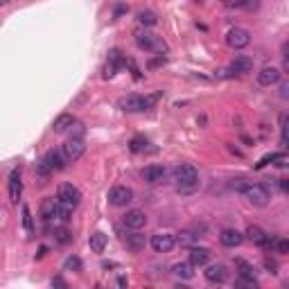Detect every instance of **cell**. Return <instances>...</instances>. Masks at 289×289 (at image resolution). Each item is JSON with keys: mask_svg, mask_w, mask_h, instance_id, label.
Masks as SVG:
<instances>
[{"mask_svg": "<svg viewBox=\"0 0 289 289\" xmlns=\"http://www.w3.org/2000/svg\"><path fill=\"white\" fill-rule=\"evenodd\" d=\"M233 190L235 192H240L244 199L251 203V206H258V208H262V206H267V203L271 201V195H269V190L264 188V185H260V183H253V181H244V179H237L235 183H233Z\"/></svg>", "mask_w": 289, "mask_h": 289, "instance_id": "cell-1", "label": "cell"}, {"mask_svg": "<svg viewBox=\"0 0 289 289\" xmlns=\"http://www.w3.org/2000/svg\"><path fill=\"white\" fill-rule=\"evenodd\" d=\"M174 183H177V192L181 195H190L199 188V172H197L195 165H188V163H181V165L174 167Z\"/></svg>", "mask_w": 289, "mask_h": 289, "instance_id": "cell-2", "label": "cell"}, {"mask_svg": "<svg viewBox=\"0 0 289 289\" xmlns=\"http://www.w3.org/2000/svg\"><path fill=\"white\" fill-rule=\"evenodd\" d=\"M133 36H136V45H138L140 50H145V52H163V50H165V43H163L156 34L147 32L143 27H138V30L133 32Z\"/></svg>", "mask_w": 289, "mask_h": 289, "instance_id": "cell-3", "label": "cell"}, {"mask_svg": "<svg viewBox=\"0 0 289 289\" xmlns=\"http://www.w3.org/2000/svg\"><path fill=\"white\" fill-rule=\"evenodd\" d=\"M56 201H59L61 206L70 208V210H75L79 203H82V192L72 183H61L59 190H56Z\"/></svg>", "mask_w": 289, "mask_h": 289, "instance_id": "cell-4", "label": "cell"}, {"mask_svg": "<svg viewBox=\"0 0 289 289\" xmlns=\"http://www.w3.org/2000/svg\"><path fill=\"white\" fill-rule=\"evenodd\" d=\"M154 98H143V95H127L120 100V109L127 113H145L147 109H151Z\"/></svg>", "mask_w": 289, "mask_h": 289, "instance_id": "cell-5", "label": "cell"}, {"mask_svg": "<svg viewBox=\"0 0 289 289\" xmlns=\"http://www.w3.org/2000/svg\"><path fill=\"white\" fill-rule=\"evenodd\" d=\"M84 149H86V145H84L82 138H70V140H66V143L61 145V154H64V158L68 163L79 161V158L84 156Z\"/></svg>", "mask_w": 289, "mask_h": 289, "instance_id": "cell-6", "label": "cell"}, {"mask_svg": "<svg viewBox=\"0 0 289 289\" xmlns=\"http://www.w3.org/2000/svg\"><path fill=\"white\" fill-rule=\"evenodd\" d=\"M226 43L233 50H242L251 43V32L244 30V27H233L228 34H226Z\"/></svg>", "mask_w": 289, "mask_h": 289, "instance_id": "cell-7", "label": "cell"}, {"mask_svg": "<svg viewBox=\"0 0 289 289\" xmlns=\"http://www.w3.org/2000/svg\"><path fill=\"white\" fill-rule=\"evenodd\" d=\"M131 201H133L131 188H127V185H115V188H111V192H109V203L111 206L122 208V206H127V203H131Z\"/></svg>", "mask_w": 289, "mask_h": 289, "instance_id": "cell-8", "label": "cell"}, {"mask_svg": "<svg viewBox=\"0 0 289 289\" xmlns=\"http://www.w3.org/2000/svg\"><path fill=\"white\" fill-rule=\"evenodd\" d=\"M174 246H177V237H174V233L151 235V248H154L156 253H169Z\"/></svg>", "mask_w": 289, "mask_h": 289, "instance_id": "cell-9", "label": "cell"}, {"mask_svg": "<svg viewBox=\"0 0 289 289\" xmlns=\"http://www.w3.org/2000/svg\"><path fill=\"white\" fill-rule=\"evenodd\" d=\"M41 217H43V222L45 224H50V226H61L59 224V201L56 199H43L41 203Z\"/></svg>", "mask_w": 289, "mask_h": 289, "instance_id": "cell-10", "label": "cell"}, {"mask_svg": "<svg viewBox=\"0 0 289 289\" xmlns=\"http://www.w3.org/2000/svg\"><path fill=\"white\" fill-rule=\"evenodd\" d=\"M280 77H282L280 68H276V66H264L262 70L258 72V84H260V86H274V84L280 82Z\"/></svg>", "mask_w": 289, "mask_h": 289, "instance_id": "cell-11", "label": "cell"}, {"mask_svg": "<svg viewBox=\"0 0 289 289\" xmlns=\"http://www.w3.org/2000/svg\"><path fill=\"white\" fill-rule=\"evenodd\" d=\"M147 224V215L145 210H138V208H133V210H127V215H124V226L131 230H140L145 228Z\"/></svg>", "mask_w": 289, "mask_h": 289, "instance_id": "cell-12", "label": "cell"}, {"mask_svg": "<svg viewBox=\"0 0 289 289\" xmlns=\"http://www.w3.org/2000/svg\"><path fill=\"white\" fill-rule=\"evenodd\" d=\"M165 177H167V169L163 165H149L143 169V179L147 183H163Z\"/></svg>", "mask_w": 289, "mask_h": 289, "instance_id": "cell-13", "label": "cell"}, {"mask_svg": "<svg viewBox=\"0 0 289 289\" xmlns=\"http://www.w3.org/2000/svg\"><path fill=\"white\" fill-rule=\"evenodd\" d=\"M23 195V181H21V172L18 169H14V172L9 174V199L11 203H18Z\"/></svg>", "mask_w": 289, "mask_h": 289, "instance_id": "cell-14", "label": "cell"}, {"mask_svg": "<svg viewBox=\"0 0 289 289\" xmlns=\"http://www.w3.org/2000/svg\"><path fill=\"white\" fill-rule=\"evenodd\" d=\"M203 276H206L208 282H215V285H222L226 280V276H228V271H226L224 264H210L206 271H203Z\"/></svg>", "mask_w": 289, "mask_h": 289, "instance_id": "cell-15", "label": "cell"}, {"mask_svg": "<svg viewBox=\"0 0 289 289\" xmlns=\"http://www.w3.org/2000/svg\"><path fill=\"white\" fill-rule=\"evenodd\" d=\"M43 163L45 165H48L50 169H52V172H59V169H64L66 167V158H64V154H61V151H56V149H50L48 154L43 156Z\"/></svg>", "mask_w": 289, "mask_h": 289, "instance_id": "cell-16", "label": "cell"}, {"mask_svg": "<svg viewBox=\"0 0 289 289\" xmlns=\"http://www.w3.org/2000/svg\"><path fill=\"white\" fill-rule=\"evenodd\" d=\"M219 240H222L224 246L235 248V246H240L242 242H244V235H242L240 230H235V228H224L222 235H219Z\"/></svg>", "mask_w": 289, "mask_h": 289, "instance_id": "cell-17", "label": "cell"}, {"mask_svg": "<svg viewBox=\"0 0 289 289\" xmlns=\"http://www.w3.org/2000/svg\"><path fill=\"white\" fill-rule=\"evenodd\" d=\"M230 75H244V72H251L253 70V59L248 56H235V61L230 64Z\"/></svg>", "mask_w": 289, "mask_h": 289, "instance_id": "cell-18", "label": "cell"}, {"mask_svg": "<svg viewBox=\"0 0 289 289\" xmlns=\"http://www.w3.org/2000/svg\"><path fill=\"white\" fill-rule=\"evenodd\" d=\"M75 122H77V120L70 115V113H61V115L52 122V129H54V133H66Z\"/></svg>", "mask_w": 289, "mask_h": 289, "instance_id": "cell-19", "label": "cell"}, {"mask_svg": "<svg viewBox=\"0 0 289 289\" xmlns=\"http://www.w3.org/2000/svg\"><path fill=\"white\" fill-rule=\"evenodd\" d=\"M208 260H210V251L208 248H192L190 251L192 267H203V264H208Z\"/></svg>", "mask_w": 289, "mask_h": 289, "instance_id": "cell-20", "label": "cell"}, {"mask_svg": "<svg viewBox=\"0 0 289 289\" xmlns=\"http://www.w3.org/2000/svg\"><path fill=\"white\" fill-rule=\"evenodd\" d=\"M127 248H131L133 253H140L145 248L147 244V240H145V235H140V233H131V235H127Z\"/></svg>", "mask_w": 289, "mask_h": 289, "instance_id": "cell-21", "label": "cell"}, {"mask_svg": "<svg viewBox=\"0 0 289 289\" xmlns=\"http://www.w3.org/2000/svg\"><path fill=\"white\" fill-rule=\"evenodd\" d=\"M172 274L177 276V278H181V280H190L192 276H195V271H192L190 262H179V264H174L172 267Z\"/></svg>", "mask_w": 289, "mask_h": 289, "instance_id": "cell-22", "label": "cell"}, {"mask_svg": "<svg viewBox=\"0 0 289 289\" xmlns=\"http://www.w3.org/2000/svg\"><path fill=\"white\" fill-rule=\"evenodd\" d=\"M106 235L104 233H93L90 235V240H88V244H90V251L93 253H102L106 248Z\"/></svg>", "mask_w": 289, "mask_h": 289, "instance_id": "cell-23", "label": "cell"}, {"mask_svg": "<svg viewBox=\"0 0 289 289\" xmlns=\"http://www.w3.org/2000/svg\"><path fill=\"white\" fill-rule=\"evenodd\" d=\"M235 267L240 269V276L237 278H248V280H256V267L253 264H248L246 260H237Z\"/></svg>", "mask_w": 289, "mask_h": 289, "instance_id": "cell-24", "label": "cell"}, {"mask_svg": "<svg viewBox=\"0 0 289 289\" xmlns=\"http://www.w3.org/2000/svg\"><path fill=\"white\" fill-rule=\"evenodd\" d=\"M246 240H251L253 244H258V246H262V242H264V237H267V233H264L260 226H248L246 228Z\"/></svg>", "mask_w": 289, "mask_h": 289, "instance_id": "cell-25", "label": "cell"}, {"mask_svg": "<svg viewBox=\"0 0 289 289\" xmlns=\"http://www.w3.org/2000/svg\"><path fill=\"white\" fill-rule=\"evenodd\" d=\"M174 237H177V244H181V246H192L199 235H195L192 230H181V233L174 235Z\"/></svg>", "mask_w": 289, "mask_h": 289, "instance_id": "cell-26", "label": "cell"}, {"mask_svg": "<svg viewBox=\"0 0 289 289\" xmlns=\"http://www.w3.org/2000/svg\"><path fill=\"white\" fill-rule=\"evenodd\" d=\"M54 237H56V242H59V244H68V242L72 240V235H70V230L68 228H64V226H54Z\"/></svg>", "mask_w": 289, "mask_h": 289, "instance_id": "cell-27", "label": "cell"}, {"mask_svg": "<svg viewBox=\"0 0 289 289\" xmlns=\"http://www.w3.org/2000/svg\"><path fill=\"white\" fill-rule=\"evenodd\" d=\"M138 21H140V25H145V27H151L158 23L154 11H138Z\"/></svg>", "mask_w": 289, "mask_h": 289, "instance_id": "cell-28", "label": "cell"}, {"mask_svg": "<svg viewBox=\"0 0 289 289\" xmlns=\"http://www.w3.org/2000/svg\"><path fill=\"white\" fill-rule=\"evenodd\" d=\"M23 226H25L27 235H32V233H34V222H32V213H30V208H27V206H23Z\"/></svg>", "mask_w": 289, "mask_h": 289, "instance_id": "cell-29", "label": "cell"}, {"mask_svg": "<svg viewBox=\"0 0 289 289\" xmlns=\"http://www.w3.org/2000/svg\"><path fill=\"white\" fill-rule=\"evenodd\" d=\"M64 269H66V271H77V274H79V271H82V260H79L77 256H70V258L66 260Z\"/></svg>", "mask_w": 289, "mask_h": 289, "instance_id": "cell-30", "label": "cell"}, {"mask_svg": "<svg viewBox=\"0 0 289 289\" xmlns=\"http://www.w3.org/2000/svg\"><path fill=\"white\" fill-rule=\"evenodd\" d=\"M271 251H276V253H289V242L285 240V237H276V242H274V248Z\"/></svg>", "mask_w": 289, "mask_h": 289, "instance_id": "cell-31", "label": "cell"}, {"mask_svg": "<svg viewBox=\"0 0 289 289\" xmlns=\"http://www.w3.org/2000/svg\"><path fill=\"white\" fill-rule=\"evenodd\" d=\"M129 149H131V151H145L147 149V138H143V136H136V138L131 140V145H129Z\"/></svg>", "mask_w": 289, "mask_h": 289, "instance_id": "cell-32", "label": "cell"}, {"mask_svg": "<svg viewBox=\"0 0 289 289\" xmlns=\"http://www.w3.org/2000/svg\"><path fill=\"white\" fill-rule=\"evenodd\" d=\"M271 163H274V165H278V167H287L289 156L285 154V151H280V154H271Z\"/></svg>", "mask_w": 289, "mask_h": 289, "instance_id": "cell-33", "label": "cell"}, {"mask_svg": "<svg viewBox=\"0 0 289 289\" xmlns=\"http://www.w3.org/2000/svg\"><path fill=\"white\" fill-rule=\"evenodd\" d=\"M34 172H36L38 177H50V174H52V169H50V167L41 161V163H36V165H34Z\"/></svg>", "mask_w": 289, "mask_h": 289, "instance_id": "cell-34", "label": "cell"}, {"mask_svg": "<svg viewBox=\"0 0 289 289\" xmlns=\"http://www.w3.org/2000/svg\"><path fill=\"white\" fill-rule=\"evenodd\" d=\"M237 287H248V289H256L258 280H248V278H237Z\"/></svg>", "mask_w": 289, "mask_h": 289, "instance_id": "cell-35", "label": "cell"}, {"mask_svg": "<svg viewBox=\"0 0 289 289\" xmlns=\"http://www.w3.org/2000/svg\"><path fill=\"white\" fill-rule=\"evenodd\" d=\"M222 5H226V7H244L246 0H222Z\"/></svg>", "mask_w": 289, "mask_h": 289, "instance_id": "cell-36", "label": "cell"}, {"mask_svg": "<svg viewBox=\"0 0 289 289\" xmlns=\"http://www.w3.org/2000/svg\"><path fill=\"white\" fill-rule=\"evenodd\" d=\"M52 287H66V280L64 278H52Z\"/></svg>", "mask_w": 289, "mask_h": 289, "instance_id": "cell-37", "label": "cell"}, {"mask_svg": "<svg viewBox=\"0 0 289 289\" xmlns=\"http://www.w3.org/2000/svg\"><path fill=\"white\" fill-rule=\"evenodd\" d=\"M280 95L282 98H289V84H282L280 86Z\"/></svg>", "mask_w": 289, "mask_h": 289, "instance_id": "cell-38", "label": "cell"}, {"mask_svg": "<svg viewBox=\"0 0 289 289\" xmlns=\"http://www.w3.org/2000/svg\"><path fill=\"white\" fill-rule=\"evenodd\" d=\"M280 190L287 192V179H280Z\"/></svg>", "mask_w": 289, "mask_h": 289, "instance_id": "cell-39", "label": "cell"}, {"mask_svg": "<svg viewBox=\"0 0 289 289\" xmlns=\"http://www.w3.org/2000/svg\"><path fill=\"white\" fill-rule=\"evenodd\" d=\"M11 0H0V7H5V5H9Z\"/></svg>", "mask_w": 289, "mask_h": 289, "instance_id": "cell-40", "label": "cell"}]
</instances>
